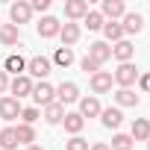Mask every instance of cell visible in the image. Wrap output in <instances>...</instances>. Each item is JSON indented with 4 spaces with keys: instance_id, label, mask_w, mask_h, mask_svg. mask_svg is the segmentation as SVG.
I'll return each mask as SVG.
<instances>
[{
    "instance_id": "obj_9",
    "label": "cell",
    "mask_w": 150,
    "mask_h": 150,
    "mask_svg": "<svg viewBox=\"0 0 150 150\" xmlns=\"http://www.w3.org/2000/svg\"><path fill=\"white\" fill-rule=\"evenodd\" d=\"M35 30H38V35H41V38H56V35H59V30H62V21H59V18H53V15H44V18L38 21V27H35Z\"/></svg>"
},
{
    "instance_id": "obj_12",
    "label": "cell",
    "mask_w": 150,
    "mask_h": 150,
    "mask_svg": "<svg viewBox=\"0 0 150 150\" xmlns=\"http://www.w3.org/2000/svg\"><path fill=\"white\" fill-rule=\"evenodd\" d=\"M121 30H124V35H127V33H129V35H132V33H141V30H144V18H141L138 12H127V15L121 18Z\"/></svg>"
},
{
    "instance_id": "obj_26",
    "label": "cell",
    "mask_w": 150,
    "mask_h": 150,
    "mask_svg": "<svg viewBox=\"0 0 150 150\" xmlns=\"http://www.w3.org/2000/svg\"><path fill=\"white\" fill-rule=\"evenodd\" d=\"M15 147H18L15 127H6V129H0V150H15Z\"/></svg>"
},
{
    "instance_id": "obj_19",
    "label": "cell",
    "mask_w": 150,
    "mask_h": 150,
    "mask_svg": "<svg viewBox=\"0 0 150 150\" xmlns=\"http://www.w3.org/2000/svg\"><path fill=\"white\" fill-rule=\"evenodd\" d=\"M59 38H62V47H71V44H77L80 41V24H62L59 30Z\"/></svg>"
},
{
    "instance_id": "obj_20",
    "label": "cell",
    "mask_w": 150,
    "mask_h": 150,
    "mask_svg": "<svg viewBox=\"0 0 150 150\" xmlns=\"http://www.w3.org/2000/svg\"><path fill=\"white\" fill-rule=\"evenodd\" d=\"M129 138L132 141H147L150 138V121L147 118H135L132 121V129H129Z\"/></svg>"
},
{
    "instance_id": "obj_22",
    "label": "cell",
    "mask_w": 150,
    "mask_h": 150,
    "mask_svg": "<svg viewBox=\"0 0 150 150\" xmlns=\"http://www.w3.org/2000/svg\"><path fill=\"white\" fill-rule=\"evenodd\" d=\"M50 127H56V124H62V118H65V106L62 103H50V106H44V115H41Z\"/></svg>"
},
{
    "instance_id": "obj_13",
    "label": "cell",
    "mask_w": 150,
    "mask_h": 150,
    "mask_svg": "<svg viewBox=\"0 0 150 150\" xmlns=\"http://www.w3.org/2000/svg\"><path fill=\"white\" fill-rule=\"evenodd\" d=\"M88 59H94L97 65H103V62L112 59V47L106 41H94V44H88Z\"/></svg>"
},
{
    "instance_id": "obj_1",
    "label": "cell",
    "mask_w": 150,
    "mask_h": 150,
    "mask_svg": "<svg viewBox=\"0 0 150 150\" xmlns=\"http://www.w3.org/2000/svg\"><path fill=\"white\" fill-rule=\"evenodd\" d=\"M112 83H115L118 88H129V86H135V83H138V68H135L132 62L118 65V71L112 74Z\"/></svg>"
},
{
    "instance_id": "obj_28",
    "label": "cell",
    "mask_w": 150,
    "mask_h": 150,
    "mask_svg": "<svg viewBox=\"0 0 150 150\" xmlns=\"http://www.w3.org/2000/svg\"><path fill=\"white\" fill-rule=\"evenodd\" d=\"M132 138L127 135V132H115L112 135V144H109V150H132Z\"/></svg>"
},
{
    "instance_id": "obj_10",
    "label": "cell",
    "mask_w": 150,
    "mask_h": 150,
    "mask_svg": "<svg viewBox=\"0 0 150 150\" xmlns=\"http://www.w3.org/2000/svg\"><path fill=\"white\" fill-rule=\"evenodd\" d=\"M9 18H12V24H15V27L27 24V21L33 18V9H30V3H24V0L12 3V6H9Z\"/></svg>"
},
{
    "instance_id": "obj_24",
    "label": "cell",
    "mask_w": 150,
    "mask_h": 150,
    "mask_svg": "<svg viewBox=\"0 0 150 150\" xmlns=\"http://www.w3.org/2000/svg\"><path fill=\"white\" fill-rule=\"evenodd\" d=\"M138 100H141V97H138L132 88H118V91H115V103H118V109H121V106H138Z\"/></svg>"
},
{
    "instance_id": "obj_36",
    "label": "cell",
    "mask_w": 150,
    "mask_h": 150,
    "mask_svg": "<svg viewBox=\"0 0 150 150\" xmlns=\"http://www.w3.org/2000/svg\"><path fill=\"white\" fill-rule=\"evenodd\" d=\"M88 150H109V144H103V141H97V144H91Z\"/></svg>"
},
{
    "instance_id": "obj_30",
    "label": "cell",
    "mask_w": 150,
    "mask_h": 150,
    "mask_svg": "<svg viewBox=\"0 0 150 150\" xmlns=\"http://www.w3.org/2000/svg\"><path fill=\"white\" fill-rule=\"evenodd\" d=\"M38 115H41L38 106H27V109H21V124H30V127H33V124L38 121Z\"/></svg>"
},
{
    "instance_id": "obj_16",
    "label": "cell",
    "mask_w": 150,
    "mask_h": 150,
    "mask_svg": "<svg viewBox=\"0 0 150 150\" xmlns=\"http://www.w3.org/2000/svg\"><path fill=\"white\" fill-rule=\"evenodd\" d=\"M21 41V30L15 24H0V44L3 47H15Z\"/></svg>"
},
{
    "instance_id": "obj_37",
    "label": "cell",
    "mask_w": 150,
    "mask_h": 150,
    "mask_svg": "<svg viewBox=\"0 0 150 150\" xmlns=\"http://www.w3.org/2000/svg\"><path fill=\"white\" fill-rule=\"evenodd\" d=\"M24 150H44L41 144H30V147H24Z\"/></svg>"
},
{
    "instance_id": "obj_8",
    "label": "cell",
    "mask_w": 150,
    "mask_h": 150,
    "mask_svg": "<svg viewBox=\"0 0 150 150\" xmlns=\"http://www.w3.org/2000/svg\"><path fill=\"white\" fill-rule=\"evenodd\" d=\"M86 15H88V0H68V3H65V18L71 24L83 21Z\"/></svg>"
},
{
    "instance_id": "obj_32",
    "label": "cell",
    "mask_w": 150,
    "mask_h": 150,
    "mask_svg": "<svg viewBox=\"0 0 150 150\" xmlns=\"http://www.w3.org/2000/svg\"><path fill=\"white\" fill-rule=\"evenodd\" d=\"M80 68H83L86 74H91V77H94V74L100 71V65H97L94 59H88V56H83V59H80Z\"/></svg>"
},
{
    "instance_id": "obj_14",
    "label": "cell",
    "mask_w": 150,
    "mask_h": 150,
    "mask_svg": "<svg viewBox=\"0 0 150 150\" xmlns=\"http://www.w3.org/2000/svg\"><path fill=\"white\" fill-rule=\"evenodd\" d=\"M121 121H124V112H121L118 106H109V109H103V112H100V124H103L106 129H118V127H121Z\"/></svg>"
},
{
    "instance_id": "obj_31",
    "label": "cell",
    "mask_w": 150,
    "mask_h": 150,
    "mask_svg": "<svg viewBox=\"0 0 150 150\" xmlns=\"http://www.w3.org/2000/svg\"><path fill=\"white\" fill-rule=\"evenodd\" d=\"M65 150H88V141H86L83 135H71V138L65 141Z\"/></svg>"
},
{
    "instance_id": "obj_23",
    "label": "cell",
    "mask_w": 150,
    "mask_h": 150,
    "mask_svg": "<svg viewBox=\"0 0 150 150\" xmlns=\"http://www.w3.org/2000/svg\"><path fill=\"white\" fill-rule=\"evenodd\" d=\"M103 38H106V44H109V41H112V44H118V41L124 38L121 24H118V21H106V24H103Z\"/></svg>"
},
{
    "instance_id": "obj_7",
    "label": "cell",
    "mask_w": 150,
    "mask_h": 150,
    "mask_svg": "<svg viewBox=\"0 0 150 150\" xmlns=\"http://www.w3.org/2000/svg\"><path fill=\"white\" fill-rule=\"evenodd\" d=\"M97 12L103 15V21H118V18H124V15H127V6L121 3V0H103Z\"/></svg>"
},
{
    "instance_id": "obj_11",
    "label": "cell",
    "mask_w": 150,
    "mask_h": 150,
    "mask_svg": "<svg viewBox=\"0 0 150 150\" xmlns=\"http://www.w3.org/2000/svg\"><path fill=\"white\" fill-rule=\"evenodd\" d=\"M112 56L124 65V62H132V56H135V44L132 41H127V38H121L118 44H112Z\"/></svg>"
},
{
    "instance_id": "obj_35",
    "label": "cell",
    "mask_w": 150,
    "mask_h": 150,
    "mask_svg": "<svg viewBox=\"0 0 150 150\" xmlns=\"http://www.w3.org/2000/svg\"><path fill=\"white\" fill-rule=\"evenodd\" d=\"M6 91H9V74L0 71V94H6Z\"/></svg>"
},
{
    "instance_id": "obj_4",
    "label": "cell",
    "mask_w": 150,
    "mask_h": 150,
    "mask_svg": "<svg viewBox=\"0 0 150 150\" xmlns=\"http://www.w3.org/2000/svg\"><path fill=\"white\" fill-rule=\"evenodd\" d=\"M33 86H35V83L27 77V74H21V77H12V80H9V91H12V97H15V100L30 97V94H33Z\"/></svg>"
},
{
    "instance_id": "obj_6",
    "label": "cell",
    "mask_w": 150,
    "mask_h": 150,
    "mask_svg": "<svg viewBox=\"0 0 150 150\" xmlns=\"http://www.w3.org/2000/svg\"><path fill=\"white\" fill-rule=\"evenodd\" d=\"M21 100H15L12 94H6V97H0V118L3 121H15V118H21Z\"/></svg>"
},
{
    "instance_id": "obj_25",
    "label": "cell",
    "mask_w": 150,
    "mask_h": 150,
    "mask_svg": "<svg viewBox=\"0 0 150 150\" xmlns=\"http://www.w3.org/2000/svg\"><path fill=\"white\" fill-rule=\"evenodd\" d=\"M15 138H18V144L30 147V144L35 141V129H33L30 124H18V127H15Z\"/></svg>"
},
{
    "instance_id": "obj_15",
    "label": "cell",
    "mask_w": 150,
    "mask_h": 150,
    "mask_svg": "<svg viewBox=\"0 0 150 150\" xmlns=\"http://www.w3.org/2000/svg\"><path fill=\"white\" fill-rule=\"evenodd\" d=\"M62 124H65V132H71V135H80V132H83V127H86V118H83L80 112H65Z\"/></svg>"
},
{
    "instance_id": "obj_33",
    "label": "cell",
    "mask_w": 150,
    "mask_h": 150,
    "mask_svg": "<svg viewBox=\"0 0 150 150\" xmlns=\"http://www.w3.org/2000/svg\"><path fill=\"white\" fill-rule=\"evenodd\" d=\"M30 9H33V12H47V9H50V0H33Z\"/></svg>"
},
{
    "instance_id": "obj_21",
    "label": "cell",
    "mask_w": 150,
    "mask_h": 150,
    "mask_svg": "<svg viewBox=\"0 0 150 150\" xmlns=\"http://www.w3.org/2000/svg\"><path fill=\"white\" fill-rule=\"evenodd\" d=\"M3 68H6V74H15V77H21V74L27 71V59H24L21 53H12V56L3 62Z\"/></svg>"
},
{
    "instance_id": "obj_38",
    "label": "cell",
    "mask_w": 150,
    "mask_h": 150,
    "mask_svg": "<svg viewBox=\"0 0 150 150\" xmlns=\"http://www.w3.org/2000/svg\"><path fill=\"white\" fill-rule=\"evenodd\" d=\"M147 150H150V138H147Z\"/></svg>"
},
{
    "instance_id": "obj_17",
    "label": "cell",
    "mask_w": 150,
    "mask_h": 150,
    "mask_svg": "<svg viewBox=\"0 0 150 150\" xmlns=\"http://www.w3.org/2000/svg\"><path fill=\"white\" fill-rule=\"evenodd\" d=\"M91 91H94V94L112 91V74H109V71H97L94 77H91Z\"/></svg>"
},
{
    "instance_id": "obj_2",
    "label": "cell",
    "mask_w": 150,
    "mask_h": 150,
    "mask_svg": "<svg viewBox=\"0 0 150 150\" xmlns=\"http://www.w3.org/2000/svg\"><path fill=\"white\" fill-rule=\"evenodd\" d=\"M30 97L35 100V106H38V109H44V106L56 103V88H53L50 83H35V86H33V94H30Z\"/></svg>"
},
{
    "instance_id": "obj_34",
    "label": "cell",
    "mask_w": 150,
    "mask_h": 150,
    "mask_svg": "<svg viewBox=\"0 0 150 150\" xmlns=\"http://www.w3.org/2000/svg\"><path fill=\"white\" fill-rule=\"evenodd\" d=\"M138 88L150 94V74H138Z\"/></svg>"
},
{
    "instance_id": "obj_3",
    "label": "cell",
    "mask_w": 150,
    "mask_h": 150,
    "mask_svg": "<svg viewBox=\"0 0 150 150\" xmlns=\"http://www.w3.org/2000/svg\"><path fill=\"white\" fill-rule=\"evenodd\" d=\"M50 68H53V62H50L47 56H33V59L27 62V71H30L27 77H30V80H33V77H38V80L44 83V77L50 74Z\"/></svg>"
},
{
    "instance_id": "obj_18",
    "label": "cell",
    "mask_w": 150,
    "mask_h": 150,
    "mask_svg": "<svg viewBox=\"0 0 150 150\" xmlns=\"http://www.w3.org/2000/svg\"><path fill=\"white\" fill-rule=\"evenodd\" d=\"M100 112H103V106L97 97H80V115L83 118H100Z\"/></svg>"
},
{
    "instance_id": "obj_29",
    "label": "cell",
    "mask_w": 150,
    "mask_h": 150,
    "mask_svg": "<svg viewBox=\"0 0 150 150\" xmlns=\"http://www.w3.org/2000/svg\"><path fill=\"white\" fill-rule=\"evenodd\" d=\"M83 21H86V27H88V30H103V24H106V21H103V15H100L97 9H88V15H86Z\"/></svg>"
},
{
    "instance_id": "obj_27",
    "label": "cell",
    "mask_w": 150,
    "mask_h": 150,
    "mask_svg": "<svg viewBox=\"0 0 150 150\" xmlns=\"http://www.w3.org/2000/svg\"><path fill=\"white\" fill-rule=\"evenodd\" d=\"M53 65H59V68H68L71 62H74V50L71 47H59L56 53H53V59H50Z\"/></svg>"
},
{
    "instance_id": "obj_5",
    "label": "cell",
    "mask_w": 150,
    "mask_h": 150,
    "mask_svg": "<svg viewBox=\"0 0 150 150\" xmlns=\"http://www.w3.org/2000/svg\"><path fill=\"white\" fill-rule=\"evenodd\" d=\"M77 100H80L77 83H59V86H56V103L68 106V103H77Z\"/></svg>"
}]
</instances>
